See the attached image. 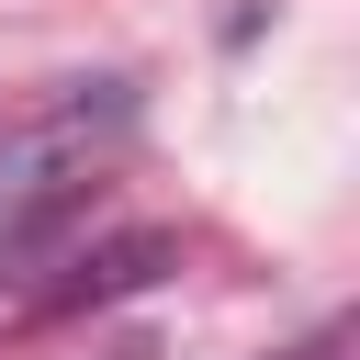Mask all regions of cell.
<instances>
[{
	"label": "cell",
	"mask_w": 360,
	"mask_h": 360,
	"mask_svg": "<svg viewBox=\"0 0 360 360\" xmlns=\"http://www.w3.org/2000/svg\"><path fill=\"white\" fill-rule=\"evenodd\" d=\"M124 124H135V90L124 79H79L45 112H22L0 135V225L11 214H79L90 202V169L124 146Z\"/></svg>",
	"instance_id": "cell-1"
},
{
	"label": "cell",
	"mask_w": 360,
	"mask_h": 360,
	"mask_svg": "<svg viewBox=\"0 0 360 360\" xmlns=\"http://www.w3.org/2000/svg\"><path fill=\"white\" fill-rule=\"evenodd\" d=\"M281 360H338V326H315L304 349H281Z\"/></svg>",
	"instance_id": "cell-2"
},
{
	"label": "cell",
	"mask_w": 360,
	"mask_h": 360,
	"mask_svg": "<svg viewBox=\"0 0 360 360\" xmlns=\"http://www.w3.org/2000/svg\"><path fill=\"white\" fill-rule=\"evenodd\" d=\"M112 360H158V349H146V338H124V349H112Z\"/></svg>",
	"instance_id": "cell-3"
}]
</instances>
